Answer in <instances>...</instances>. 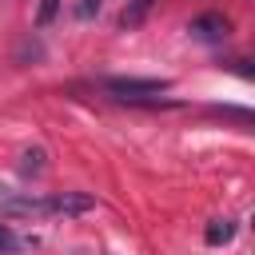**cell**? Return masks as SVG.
I'll list each match as a JSON object with an SVG mask.
<instances>
[{
  "label": "cell",
  "mask_w": 255,
  "mask_h": 255,
  "mask_svg": "<svg viewBox=\"0 0 255 255\" xmlns=\"http://www.w3.org/2000/svg\"><path fill=\"white\" fill-rule=\"evenodd\" d=\"M0 211H4V215H28V219H36V215H52V199H40V195H12V199L0 203Z\"/></svg>",
  "instance_id": "obj_2"
},
{
  "label": "cell",
  "mask_w": 255,
  "mask_h": 255,
  "mask_svg": "<svg viewBox=\"0 0 255 255\" xmlns=\"http://www.w3.org/2000/svg\"><path fill=\"white\" fill-rule=\"evenodd\" d=\"M191 36H199V40H227V32H231V24H227V16H219V12H203V16H195L191 20V28H187Z\"/></svg>",
  "instance_id": "obj_3"
},
{
  "label": "cell",
  "mask_w": 255,
  "mask_h": 255,
  "mask_svg": "<svg viewBox=\"0 0 255 255\" xmlns=\"http://www.w3.org/2000/svg\"><path fill=\"white\" fill-rule=\"evenodd\" d=\"M56 8H60V0H40V12H36V24L44 28V24H52V16H56Z\"/></svg>",
  "instance_id": "obj_8"
},
{
  "label": "cell",
  "mask_w": 255,
  "mask_h": 255,
  "mask_svg": "<svg viewBox=\"0 0 255 255\" xmlns=\"http://www.w3.org/2000/svg\"><path fill=\"white\" fill-rule=\"evenodd\" d=\"M203 239H207L211 247L231 243V239H235V223H231V219H211V223H207V231H203Z\"/></svg>",
  "instance_id": "obj_6"
},
{
  "label": "cell",
  "mask_w": 255,
  "mask_h": 255,
  "mask_svg": "<svg viewBox=\"0 0 255 255\" xmlns=\"http://www.w3.org/2000/svg\"><path fill=\"white\" fill-rule=\"evenodd\" d=\"M104 88L116 96V100H128V104H155L171 80H139V76H116V80H104Z\"/></svg>",
  "instance_id": "obj_1"
},
{
  "label": "cell",
  "mask_w": 255,
  "mask_h": 255,
  "mask_svg": "<svg viewBox=\"0 0 255 255\" xmlns=\"http://www.w3.org/2000/svg\"><path fill=\"white\" fill-rule=\"evenodd\" d=\"M151 8H155V0H128L124 12H120V28H139Z\"/></svg>",
  "instance_id": "obj_5"
},
{
  "label": "cell",
  "mask_w": 255,
  "mask_h": 255,
  "mask_svg": "<svg viewBox=\"0 0 255 255\" xmlns=\"http://www.w3.org/2000/svg\"><path fill=\"white\" fill-rule=\"evenodd\" d=\"M100 4H104V0H80V8H76V12L88 20V16H96V12H100Z\"/></svg>",
  "instance_id": "obj_10"
},
{
  "label": "cell",
  "mask_w": 255,
  "mask_h": 255,
  "mask_svg": "<svg viewBox=\"0 0 255 255\" xmlns=\"http://www.w3.org/2000/svg\"><path fill=\"white\" fill-rule=\"evenodd\" d=\"M92 207H96V195H88V191H60V195H52V215H84Z\"/></svg>",
  "instance_id": "obj_4"
},
{
  "label": "cell",
  "mask_w": 255,
  "mask_h": 255,
  "mask_svg": "<svg viewBox=\"0 0 255 255\" xmlns=\"http://www.w3.org/2000/svg\"><path fill=\"white\" fill-rule=\"evenodd\" d=\"M44 159H48V155H44V147H28V151L20 155V175H24V179L40 175V171H44Z\"/></svg>",
  "instance_id": "obj_7"
},
{
  "label": "cell",
  "mask_w": 255,
  "mask_h": 255,
  "mask_svg": "<svg viewBox=\"0 0 255 255\" xmlns=\"http://www.w3.org/2000/svg\"><path fill=\"white\" fill-rule=\"evenodd\" d=\"M20 247V239H16V231L8 227V223H0V251H16Z\"/></svg>",
  "instance_id": "obj_9"
}]
</instances>
